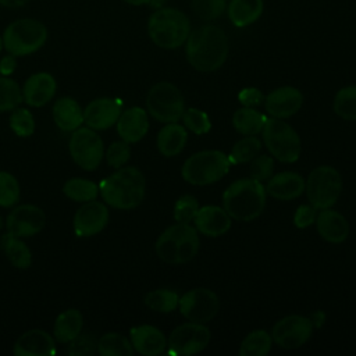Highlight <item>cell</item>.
Masks as SVG:
<instances>
[{
  "label": "cell",
  "instance_id": "1",
  "mask_svg": "<svg viewBox=\"0 0 356 356\" xmlns=\"http://www.w3.org/2000/svg\"><path fill=\"white\" fill-rule=\"evenodd\" d=\"M229 51L225 32L216 25H203L189 33L186 39V58L189 64L202 72L218 70Z\"/></svg>",
  "mask_w": 356,
  "mask_h": 356
},
{
  "label": "cell",
  "instance_id": "2",
  "mask_svg": "<svg viewBox=\"0 0 356 356\" xmlns=\"http://www.w3.org/2000/svg\"><path fill=\"white\" fill-rule=\"evenodd\" d=\"M146 181L143 174L135 167L117 168L114 174L104 178L99 185L103 200L121 210H129L139 206L145 197Z\"/></svg>",
  "mask_w": 356,
  "mask_h": 356
},
{
  "label": "cell",
  "instance_id": "3",
  "mask_svg": "<svg viewBox=\"0 0 356 356\" xmlns=\"http://www.w3.org/2000/svg\"><path fill=\"white\" fill-rule=\"evenodd\" d=\"M222 204L229 217L239 221H252L264 210L266 188L253 178L238 179L225 189Z\"/></svg>",
  "mask_w": 356,
  "mask_h": 356
},
{
  "label": "cell",
  "instance_id": "4",
  "mask_svg": "<svg viewBox=\"0 0 356 356\" xmlns=\"http://www.w3.org/2000/svg\"><path fill=\"white\" fill-rule=\"evenodd\" d=\"M147 32L153 43L159 47L177 49L186 42L191 33V22L181 10L161 7L150 15Z\"/></svg>",
  "mask_w": 356,
  "mask_h": 356
},
{
  "label": "cell",
  "instance_id": "5",
  "mask_svg": "<svg viewBox=\"0 0 356 356\" xmlns=\"http://www.w3.org/2000/svg\"><path fill=\"white\" fill-rule=\"evenodd\" d=\"M199 236L188 222H177L168 227L156 241L157 256L168 264L191 261L199 250Z\"/></svg>",
  "mask_w": 356,
  "mask_h": 356
},
{
  "label": "cell",
  "instance_id": "6",
  "mask_svg": "<svg viewBox=\"0 0 356 356\" xmlns=\"http://www.w3.org/2000/svg\"><path fill=\"white\" fill-rule=\"evenodd\" d=\"M47 39V28L40 21L22 18L11 22L3 33V46L15 57L38 51Z\"/></svg>",
  "mask_w": 356,
  "mask_h": 356
},
{
  "label": "cell",
  "instance_id": "7",
  "mask_svg": "<svg viewBox=\"0 0 356 356\" xmlns=\"http://www.w3.org/2000/svg\"><path fill=\"white\" fill-rule=\"evenodd\" d=\"M229 160L220 150H203L192 154L182 165V177L192 185H209L229 171Z\"/></svg>",
  "mask_w": 356,
  "mask_h": 356
},
{
  "label": "cell",
  "instance_id": "8",
  "mask_svg": "<svg viewBox=\"0 0 356 356\" xmlns=\"http://www.w3.org/2000/svg\"><path fill=\"white\" fill-rule=\"evenodd\" d=\"M263 140L270 153L284 163H293L300 154V139L296 131L281 118L267 120Z\"/></svg>",
  "mask_w": 356,
  "mask_h": 356
},
{
  "label": "cell",
  "instance_id": "9",
  "mask_svg": "<svg viewBox=\"0 0 356 356\" xmlns=\"http://www.w3.org/2000/svg\"><path fill=\"white\" fill-rule=\"evenodd\" d=\"M305 188L312 206L316 209H328L341 195L342 178L334 167L320 165L309 174Z\"/></svg>",
  "mask_w": 356,
  "mask_h": 356
},
{
  "label": "cell",
  "instance_id": "10",
  "mask_svg": "<svg viewBox=\"0 0 356 356\" xmlns=\"http://www.w3.org/2000/svg\"><path fill=\"white\" fill-rule=\"evenodd\" d=\"M147 111L161 122H177L184 114V96L171 82L153 85L146 97Z\"/></svg>",
  "mask_w": 356,
  "mask_h": 356
},
{
  "label": "cell",
  "instance_id": "11",
  "mask_svg": "<svg viewBox=\"0 0 356 356\" xmlns=\"http://www.w3.org/2000/svg\"><path fill=\"white\" fill-rule=\"evenodd\" d=\"M70 154L75 164L86 171L96 170L104 156L103 140L92 128H76L70 138Z\"/></svg>",
  "mask_w": 356,
  "mask_h": 356
},
{
  "label": "cell",
  "instance_id": "12",
  "mask_svg": "<svg viewBox=\"0 0 356 356\" xmlns=\"http://www.w3.org/2000/svg\"><path fill=\"white\" fill-rule=\"evenodd\" d=\"M181 314L192 323H207L216 317L220 300L218 296L207 288H195L179 298Z\"/></svg>",
  "mask_w": 356,
  "mask_h": 356
},
{
  "label": "cell",
  "instance_id": "13",
  "mask_svg": "<svg viewBox=\"0 0 356 356\" xmlns=\"http://www.w3.org/2000/svg\"><path fill=\"white\" fill-rule=\"evenodd\" d=\"M210 341V331L200 323H186L178 325L168 338L171 353L189 356L202 352Z\"/></svg>",
  "mask_w": 356,
  "mask_h": 356
},
{
  "label": "cell",
  "instance_id": "14",
  "mask_svg": "<svg viewBox=\"0 0 356 356\" xmlns=\"http://www.w3.org/2000/svg\"><path fill=\"white\" fill-rule=\"evenodd\" d=\"M313 332L309 317L291 314L275 323L273 327V341L284 349H296L306 343Z\"/></svg>",
  "mask_w": 356,
  "mask_h": 356
},
{
  "label": "cell",
  "instance_id": "15",
  "mask_svg": "<svg viewBox=\"0 0 356 356\" xmlns=\"http://www.w3.org/2000/svg\"><path fill=\"white\" fill-rule=\"evenodd\" d=\"M46 224L44 211L35 204H21L7 217V229L11 235L24 238L39 234Z\"/></svg>",
  "mask_w": 356,
  "mask_h": 356
},
{
  "label": "cell",
  "instance_id": "16",
  "mask_svg": "<svg viewBox=\"0 0 356 356\" xmlns=\"http://www.w3.org/2000/svg\"><path fill=\"white\" fill-rule=\"evenodd\" d=\"M108 221V210L104 203L95 200L85 202L72 220L76 236H92L99 234Z\"/></svg>",
  "mask_w": 356,
  "mask_h": 356
},
{
  "label": "cell",
  "instance_id": "17",
  "mask_svg": "<svg viewBox=\"0 0 356 356\" xmlns=\"http://www.w3.org/2000/svg\"><path fill=\"white\" fill-rule=\"evenodd\" d=\"M121 114V103L115 99L100 97L83 108V122L92 129H107L114 125Z\"/></svg>",
  "mask_w": 356,
  "mask_h": 356
},
{
  "label": "cell",
  "instance_id": "18",
  "mask_svg": "<svg viewBox=\"0 0 356 356\" xmlns=\"http://www.w3.org/2000/svg\"><path fill=\"white\" fill-rule=\"evenodd\" d=\"M303 103L302 93L292 86H282L267 95L264 107L274 118H288L299 111Z\"/></svg>",
  "mask_w": 356,
  "mask_h": 356
},
{
  "label": "cell",
  "instance_id": "19",
  "mask_svg": "<svg viewBox=\"0 0 356 356\" xmlns=\"http://www.w3.org/2000/svg\"><path fill=\"white\" fill-rule=\"evenodd\" d=\"M56 353L54 338L43 330H29L18 337L14 345L15 356H51Z\"/></svg>",
  "mask_w": 356,
  "mask_h": 356
},
{
  "label": "cell",
  "instance_id": "20",
  "mask_svg": "<svg viewBox=\"0 0 356 356\" xmlns=\"http://www.w3.org/2000/svg\"><path fill=\"white\" fill-rule=\"evenodd\" d=\"M57 82L49 72H36L31 75L22 88L24 102L32 107H42L56 95Z\"/></svg>",
  "mask_w": 356,
  "mask_h": 356
},
{
  "label": "cell",
  "instance_id": "21",
  "mask_svg": "<svg viewBox=\"0 0 356 356\" xmlns=\"http://www.w3.org/2000/svg\"><path fill=\"white\" fill-rule=\"evenodd\" d=\"M115 124L118 135L128 143L139 142L149 129L147 114L140 107H131L122 111Z\"/></svg>",
  "mask_w": 356,
  "mask_h": 356
},
{
  "label": "cell",
  "instance_id": "22",
  "mask_svg": "<svg viewBox=\"0 0 356 356\" xmlns=\"http://www.w3.org/2000/svg\"><path fill=\"white\" fill-rule=\"evenodd\" d=\"M129 341L136 352L145 356H157L165 349V338L163 332L153 325H138L131 328Z\"/></svg>",
  "mask_w": 356,
  "mask_h": 356
},
{
  "label": "cell",
  "instance_id": "23",
  "mask_svg": "<svg viewBox=\"0 0 356 356\" xmlns=\"http://www.w3.org/2000/svg\"><path fill=\"white\" fill-rule=\"evenodd\" d=\"M314 222L317 227V232L327 242L341 243L349 235V224L346 218L341 213L330 210V207L321 209V211L316 216Z\"/></svg>",
  "mask_w": 356,
  "mask_h": 356
},
{
  "label": "cell",
  "instance_id": "24",
  "mask_svg": "<svg viewBox=\"0 0 356 356\" xmlns=\"http://www.w3.org/2000/svg\"><path fill=\"white\" fill-rule=\"evenodd\" d=\"M195 227L206 236H220L231 227V217L228 213L217 206H204L197 210Z\"/></svg>",
  "mask_w": 356,
  "mask_h": 356
},
{
  "label": "cell",
  "instance_id": "25",
  "mask_svg": "<svg viewBox=\"0 0 356 356\" xmlns=\"http://www.w3.org/2000/svg\"><path fill=\"white\" fill-rule=\"evenodd\" d=\"M305 184V179L299 174L285 171L268 179L266 192L278 200H291L303 193Z\"/></svg>",
  "mask_w": 356,
  "mask_h": 356
},
{
  "label": "cell",
  "instance_id": "26",
  "mask_svg": "<svg viewBox=\"0 0 356 356\" xmlns=\"http://www.w3.org/2000/svg\"><path fill=\"white\" fill-rule=\"evenodd\" d=\"M53 118L61 131H75L83 124V110L72 97H61L53 106Z\"/></svg>",
  "mask_w": 356,
  "mask_h": 356
},
{
  "label": "cell",
  "instance_id": "27",
  "mask_svg": "<svg viewBox=\"0 0 356 356\" xmlns=\"http://www.w3.org/2000/svg\"><path fill=\"white\" fill-rule=\"evenodd\" d=\"M263 0H231L227 13L229 21L238 26L243 28L254 21H257L263 13Z\"/></svg>",
  "mask_w": 356,
  "mask_h": 356
},
{
  "label": "cell",
  "instance_id": "28",
  "mask_svg": "<svg viewBox=\"0 0 356 356\" xmlns=\"http://www.w3.org/2000/svg\"><path fill=\"white\" fill-rule=\"evenodd\" d=\"M186 129L175 122H168L164 128L160 129L157 135V147L159 152L165 157L177 156L182 152L186 143Z\"/></svg>",
  "mask_w": 356,
  "mask_h": 356
},
{
  "label": "cell",
  "instance_id": "29",
  "mask_svg": "<svg viewBox=\"0 0 356 356\" xmlns=\"http://www.w3.org/2000/svg\"><path fill=\"white\" fill-rule=\"evenodd\" d=\"M82 314L78 309H67L61 312L54 321V338L61 343L72 341L82 330Z\"/></svg>",
  "mask_w": 356,
  "mask_h": 356
},
{
  "label": "cell",
  "instance_id": "30",
  "mask_svg": "<svg viewBox=\"0 0 356 356\" xmlns=\"http://www.w3.org/2000/svg\"><path fill=\"white\" fill-rule=\"evenodd\" d=\"M0 248L14 267L25 270L31 266L32 253L19 236L11 235L10 232L4 234L0 238Z\"/></svg>",
  "mask_w": 356,
  "mask_h": 356
},
{
  "label": "cell",
  "instance_id": "31",
  "mask_svg": "<svg viewBox=\"0 0 356 356\" xmlns=\"http://www.w3.org/2000/svg\"><path fill=\"white\" fill-rule=\"evenodd\" d=\"M267 118L252 107H243L234 113L232 124L243 135H256L263 131Z\"/></svg>",
  "mask_w": 356,
  "mask_h": 356
},
{
  "label": "cell",
  "instance_id": "32",
  "mask_svg": "<svg viewBox=\"0 0 356 356\" xmlns=\"http://www.w3.org/2000/svg\"><path fill=\"white\" fill-rule=\"evenodd\" d=\"M97 352L102 356H132L131 341L118 332H107L97 339Z\"/></svg>",
  "mask_w": 356,
  "mask_h": 356
},
{
  "label": "cell",
  "instance_id": "33",
  "mask_svg": "<svg viewBox=\"0 0 356 356\" xmlns=\"http://www.w3.org/2000/svg\"><path fill=\"white\" fill-rule=\"evenodd\" d=\"M273 338L264 330L252 331L245 337L241 343L239 355L241 356H266L271 349Z\"/></svg>",
  "mask_w": 356,
  "mask_h": 356
},
{
  "label": "cell",
  "instance_id": "34",
  "mask_svg": "<svg viewBox=\"0 0 356 356\" xmlns=\"http://www.w3.org/2000/svg\"><path fill=\"white\" fill-rule=\"evenodd\" d=\"M63 192L67 197L75 202H90L99 195V186L85 178H70L64 186Z\"/></svg>",
  "mask_w": 356,
  "mask_h": 356
},
{
  "label": "cell",
  "instance_id": "35",
  "mask_svg": "<svg viewBox=\"0 0 356 356\" xmlns=\"http://www.w3.org/2000/svg\"><path fill=\"white\" fill-rule=\"evenodd\" d=\"M260 149H261V142L254 135H246L243 139L238 140L234 145L228 156V160L232 164L248 163L260 153Z\"/></svg>",
  "mask_w": 356,
  "mask_h": 356
},
{
  "label": "cell",
  "instance_id": "36",
  "mask_svg": "<svg viewBox=\"0 0 356 356\" xmlns=\"http://www.w3.org/2000/svg\"><path fill=\"white\" fill-rule=\"evenodd\" d=\"M179 303V296L175 291L171 289H154L145 296V305L160 313L172 312Z\"/></svg>",
  "mask_w": 356,
  "mask_h": 356
},
{
  "label": "cell",
  "instance_id": "37",
  "mask_svg": "<svg viewBox=\"0 0 356 356\" xmlns=\"http://www.w3.org/2000/svg\"><path fill=\"white\" fill-rule=\"evenodd\" d=\"M334 111L343 120L356 121V85L342 88L335 95Z\"/></svg>",
  "mask_w": 356,
  "mask_h": 356
},
{
  "label": "cell",
  "instance_id": "38",
  "mask_svg": "<svg viewBox=\"0 0 356 356\" xmlns=\"http://www.w3.org/2000/svg\"><path fill=\"white\" fill-rule=\"evenodd\" d=\"M24 100L19 85L4 75L0 76V111H10Z\"/></svg>",
  "mask_w": 356,
  "mask_h": 356
},
{
  "label": "cell",
  "instance_id": "39",
  "mask_svg": "<svg viewBox=\"0 0 356 356\" xmlns=\"http://www.w3.org/2000/svg\"><path fill=\"white\" fill-rule=\"evenodd\" d=\"M19 193L21 191L17 178L7 171H0V206H14L19 200Z\"/></svg>",
  "mask_w": 356,
  "mask_h": 356
},
{
  "label": "cell",
  "instance_id": "40",
  "mask_svg": "<svg viewBox=\"0 0 356 356\" xmlns=\"http://www.w3.org/2000/svg\"><path fill=\"white\" fill-rule=\"evenodd\" d=\"M192 11L204 21L218 18L227 8V0H191Z\"/></svg>",
  "mask_w": 356,
  "mask_h": 356
},
{
  "label": "cell",
  "instance_id": "41",
  "mask_svg": "<svg viewBox=\"0 0 356 356\" xmlns=\"http://www.w3.org/2000/svg\"><path fill=\"white\" fill-rule=\"evenodd\" d=\"M10 128L18 136H31L35 131V121L32 113L26 108H14L10 115Z\"/></svg>",
  "mask_w": 356,
  "mask_h": 356
},
{
  "label": "cell",
  "instance_id": "42",
  "mask_svg": "<svg viewBox=\"0 0 356 356\" xmlns=\"http://www.w3.org/2000/svg\"><path fill=\"white\" fill-rule=\"evenodd\" d=\"M181 118L184 121V125L188 129H191L192 132H195L196 135L206 134L211 128V122H210L209 115L204 111L199 110V108L184 110V114H182Z\"/></svg>",
  "mask_w": 356,
  "mask_h": 356
},
{
  "label": "cell",
  "instance_id": "43",
  "mask_svg": "<svg viewBox=\"0 0 356 356\" xmlns=\"http://www.w3.org/2000/svg\"><path fill=\"white\" fill-rule=\"evenodd\" d=\"M97 350V339L93 334H78L68 342L67 353L70 356H92Z\"/></svg>",
  "mask_w": 356,
  "mask_h": 356
},
{
  "label": "cell",
  "instance_id": "44",
  "mask_svg": "<svg viewBox=\"0 0 356 356\" xmlns=\"http://www.w3.org/2000/svg\"><path fill=\"white\" fill-rule=\"evenodd\" d=\"M199 210L196 197L192 195L181 196L174 206V218L177 222H191Z\"/></svg>",
  "mask_w": 356,
  "mask_h": 356
},
{
  "label": "cell",
  "instance_id": "45",
  "mask_svg": "<svg viewBox=\"0 0 356 356\" xmlns=\"http://www.w3.org/2000/svg\"><path fill=\"white\" fill-rule=\"evenodd\" d=\"M129 156H131V147H129V143L125 140L113 142L106 152L107 164L113 168L124 167L125 163L129 160Z\"/></svg>",
  "mask_w": 356,
  "mask_h": 356
},
{
  "label": "cell",
  "instance_id": "46",
  "mask_svg": "<svg viewBox=\"0 0 356 356\" xmlns=\"http://www.w3.org/2000/svg\"><path fill=\"white\" fill-rule=\"evenodd\" d=\"M273 170H274L273 157L266 154H261V156L257 154L250 164V178L260 182L267 181L273 177Z\"/></svg>",
  "mask_w": 356,
  "mask_h": 356
},
{
  "label": "cell",
  "instance_id": "47",
  "mask_svg": "<svg viewBox=\"0 0 356 356\" xmlns=\"http://www.w3.org/2000/svg\"><path fill=\"white\" fill-rule=\"evenodd\" d=\"M316 207L312 204H300L293 216V222L298 228H306L316 221Z\"/></svg>",
  "mask_w": 356,
  "mask_h": 356
},
{
  "label": "cell",
  "instance_id": "48",
  "mask_svg": "<svg viewBox=\"0 0 356 356\" xmlns=\"http://www.w3.org/2000/svg\"><path fill=\"white\" fill-rule=\"evenodd\" d=\"M238 99L245 107H253L259 106L264 100V96L257 88H245L239 92Z\"/></svg>",
  "mask_w": 356,
  "mask_h": 356
},
{
  "label": "cell",
  "instance_id": "49",
  "mask_svg": "<svg viewBox=\"0 0 356 356\" xmlns=\"http://www.w3.org/2000/svg\"><path fill=\"white\" fill-rule=\"evenodd\" d=\"M15 67H17V60H15L14 54L4 56L0 60V74L4 75V76L11 75L15 71Z\"/></svg>",
  "mask_w": 356,
  "mask_h": 356
},
{
  "label": "cell",
  "instance_id": "50",
  "mask_svg": "<svg viewBox=\"0 0 356 356\" xmlns=\"http://www.w3.org/2000/svg\"><path fill=\"white\" fill-rule=\"evenodd\" d=\"M309 318H310V321H312L313 325L321 327L323 323H324V320H325V314H324V312L318 310V312H314Z\"/></svg>",
  "mask_w": 356,
  "mask_h": 356
},
{
  "label": "cell",
  "instance_id": "51",
  "mask_svg": "<svg viewBox=\"0 0 356 356\" xmlns=\"http://www.w3.org/2000/svg\"><path fill=\"white\" fill-rule=\"evenodd\" d=\"M29 0H0V4L8 8H18L28 3Z\"/></svg>",
  "mask_w": 356,
  "mask_h": 356
},
{
  "label": "cell",
  "instance_id": "52",
  "mask_svg": "<svg viewBox=\"0 0 356 356\" xmlns=\"http://www.w3.org/2000/svg\"><path fill=\"white\" fill-rule=\"evenodd\" d=\"M124 1H127L128 4H132V6H142V4L149 3L150 0H124Z\"/></svg>",
  "mask_w": 356,
  "mask_h": 356
},
{
  "label": "cell",
  "instance_id": "53",
  "mask_svg": "<svg viewBox=\"0 0 356 356\" xmlns=\"http://www.w3.org/2000/svg\"><path fill=\"white\" fill-rule=\"evenodd\" d=\"M1 47H3V38H0V51H1Z\"/></svg>",
  "mask_w": 356,
  "mask_h": 356
},
{
  "label": "cell",
  "instance_id": "54",
  "mask_svg": "<svg viewBox=\"0 0 356 356\" xmlns=\"http://www.w3.org/2000/svg\"><path fill=\"white\" fill-rule=\"evenodd\" d=\"M1 227H3V220H1V216H0V229H1Z\"/></svg>",
  "mask_w": 356,
  "mask_h": 356
}]
</instances>
